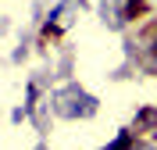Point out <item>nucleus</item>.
Masks as SVG:
<instances>
[{
    "label": "nucleus",
    "instance_id": "obj_1",
    "mask_svg": "<svg viewBox=\"0 0 157 150\" xmlns=\"http://www.w3.org/2000/svg\"><path fill=\"white\" fill-rule=\"evenodd\" d=\"M100 14H104V25L121 29V25L132 18V0H104V4H100Z\"/></svg>",
    "mask_w": 157,
    "mask_h": 150
}]
</instances>
